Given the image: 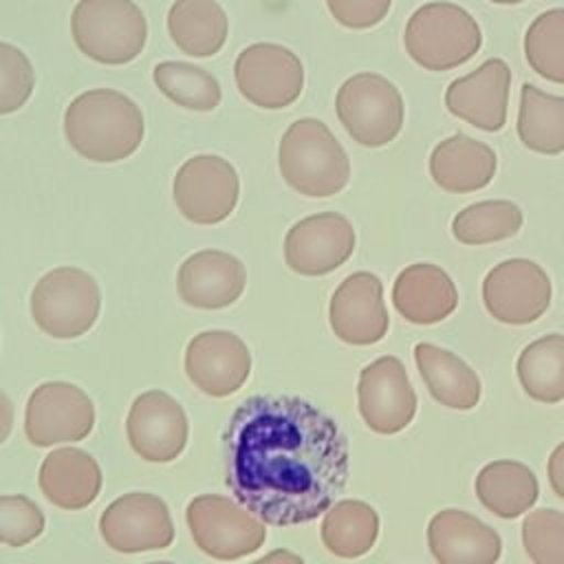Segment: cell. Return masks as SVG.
Returning a JSON list of instances; mask_svg holds the SVG:
<instances>
[{"instance_id": "cb8c5ba5", "label": "cell", "mask_w": 564, "mask_h": 564, "mask_svg": "<svg viewBox=\"0 0 564 564\" xmlns=\"http://www.w3.org/2000/svg\"><path fill=\"white\" fill-rule=\"evenodd\" d=\"M430 174L452 194L482 189L496 174V152L463 132L443 139L430 154Z\"/></svg>"}, {"instance_id": "484cf974", "label": "cell", "mask_w": 564, "mask_h": 564, "mask_svg": "<svg viewBox=\"0 0 564 564\" xmlns=\"http://www.w3.org/2000/svg\"><path fill=\"white\" fill-rule=\"evenodd\" d=\"M167 33L183 53L212 57L227 42L229 20L216 0H176L167 11Z\"/></svg>"}, {"instance_id": "7a4b0ae2", "label": "cell", "mask_w": 564, "mask_h": 564, "mask_svg": "<svg viewBox=\"0 0 564 564\" xmlns=\"http://www.w3.org/2000/svg\"><path fill=\"white\" fill-rule=\"evenodd\" d=\"M143 132L141 108L112 88L86 90L64 112V134L70 148L95 163L130 156L141 145Z\"/></svg>"}, {"instance_id": "e575fe53", "label": "cell", "mask_w": 564, "mask_h": 564, "mask_svg": "<svg viewBox=\"0 0 564 564\" xmlns=\"http://www.w3.org/2000/svg\"><path fill=\"white\" fill-rule=\"evenodd\" d=\"M35 86V73L29 57L13 44L0 42V115L22 108Z\"/></svg>"}, {"instance_id": "f546056e", "label": "cell", "mask_w": 564, "mask_h": 564, "mask_svg": "<svg viewBox=\"0 0 564 564\" xmlns=\"http://www.w3.org/2000/svg\"><path fill=\"white\" fill-rule=\"evenodd\" d=\"M518 379L540 403L564 399V335L551 333L531 341L518 357Z\"/></svg>"}, {"instance_id": "ba28073f", "label": "cell", "mask_w": 564, "mask_h": 564, "mask_svg": "<svg viewBox=\"0 0 564 564\" xmlns=\"http://www.w3.org/2000/svg\"><path fill=\"white\" fill-rule=\"evenodd\" d=\"M187 527L196 546L216 560L256 553L267 538L264 522L225 496H198L187 505Z\"/></svg>"}, {"instance_id": "5b68a950", "label": "cell", "mask_w": 564, "mask_h": 564, "mask_svg": "<svg viewBox=\"0 0 564 564\" xmlns=\"http://www.w3.org/2000/svg\"><path fill=\"white\" fill-rule=\"evenodd\" d=\"M70 33L86 57L119 66L143 51L148 22L132 0H79L70 15Z\"/></svg>"}, {"instance_id": "f1b7e54d", "label": "cell", "mask_w": 564, "mask_h": 564, "mask_svg": "<svg viewBox=\"0 0 564 564\" xmlns=\"http://www.w3.org/2000/svg\"><path fill=\"white\" fill-rule=\"evenodd\" d=\"M518 137L533 152H564V97L544 93L533 84H522Z\"/></svg>"}, {"instance_id": "d6986e66", "label": "cell", "mask_w": 564, "mask_h": 564, "mask_svg": "<svg viewBox=\"0 0 564 564\" xmlns=\"http://www.w3.org/2000/svg\"><path fill=\"white\" fill-rule=\"evenodd\" d=\"M333 333L352 346H370L388 333L383 284L370 271L348 275L333 293L328 306Z\"/></svg>"}, {"instance_id": "4dcf8cb0", "label": "cell", "mask_w": 564, "mask_h": 564, "mask_svg": "<svg viewBox=\"0 0 564 564\" xmlns=\"http://www.w3.org/2000/svg\"><path fill=\"white\" fill-rule=\"evenodd\" d=\"M156 88L176 106H183L187 110L209 112L220 104V84L218 79L187 62H159L152 70Z\"/></svg>"}, {"instance_id": "ab89813d", "label": "cell", "mask_w": 564, "mask_h": 564, "mask_svg": "<svg viewBox=\"0 0 564 564\" xmlns=\"http://www.w3.org/2000/svg\"><path fill=\"white\" fill-rule=\"evenodd\" d=\"M264 562H302V557H297V555H293V553H289V551H275V553H269L267 557H264Z\"/></svg>"}, {"instance_id": "d6a6232c", "label": "cell", "mask_w": 564, "mask_h": 564, "mask_svg": "<svg viewBox=\"0 0 564 564\" xmlns=\"http://www.w3.org/2000/svg\"><path fill=\"white\" fill-rule=\"evenodd\" d=\"M524 55L540 77L564 84V7L533 18L524 33Z\"/></svg>"}, {"instance_id": "603a6c76", "label": "cell", "mask_w": 564, "mask_h": 564, "mask_svg": "<svg viewBox=\"0 0 564 564\" xmlns=\"http://www.w3.org/2000/svg\"><path fill=\"white\" fill-rule=\"evenodd\" d=\"M40 489L59 509H84L101 491V469L88 452L59 447L40 467Z\"/></svg>"}, {"instance_id": "7c38bea8", "label": "cell", "mask_w": 564, "mask_h": 564, "mask_svg": "<svg viewBox=\"0 0 564 564\" xmlns=\"http://www.w3.org/2000/svg\"><path fill=\"white\" fill-rule=\"evenodd\" d=\"M104 542L119 553H143L167 549L174 540V524L167 505L143 491L112 500L99 518Z\"/></svg>"}, {"instance_id": "4fadbf2b", "label": "cell", "mask_w": 564, "mask_h": 564, "mask_svg": "<svg viewBox=\"0 0 564 564\" xmlns=\"http://www.w3.org/2000/svg\"><path fill=\"white\" fill-rule=\"evenodd\" d=\"M485 308L505 324H531L551 302V280L546 271L524 258L496 264L482 282Z\"/></svg>"}, {"instance_id": "836d02e7", "label": "cell", "mask_w": 564, "mask_h": 564, "mask_svg": "<svg viewBox=\"0 0 564 564\" xmlns=\"http://www.w3.org/2000/svg\"><path fill=\"white\" fill-rule=\"evenodd\" d=\"M522 544L538 564H564V513L557 509L531 511L522 522Z\"/></svg>"}, {"instance_id": "2e32d148", "label": "cell", "mask_w": 564, "mask_h": 564, "mask_svg": "<svg viewBox=\"0 0 564 564\" xmlns=\"http://www.w3.org/2000/svg\"><path fill=\"white\" fill-rule=\"evenodd\" d=\"M126 432L132 449L150 463L174 460L187 443V416L163 390H150L134 399Z\"/></svg>"}, {"instance_id": "1f68e13d", "label": "cell", "mask_w": 564, "mask_h": 564, "mask_svg": "<svg viewBox=\"0 0 564 564\" xmlns=\"http://www.w3.org/2000/svg\"><path fill=\"white\" fill-rule=\"evenodd\" d=\"M522 227V212L511 200H482L454 216V238L465 245H487L511 238Z\"/></svg>"}, {"instance_id": "4316f807", "label": "cell", "mask_w": 564, "mask_h": 564, "mask_svg": "<svg viewBox=\"0 0 564 564\" xmlns=\"http://www.w3.org/2000/svg\"><path fill=\"white\" fill-rule=\"evenodd\" d=\"M476 496L494 516L511 520L529 511L538 496L535 474L518 460H494L476 476Z\"/></svg>"}, {"instance_id": "277c9868", "label": "cell", "mask_w": 564, "mask_h": 564, "mask_svg": "<svg viewBox=\"0 0 564 564\" xmlns=\"http://www.w3.org/2000/svg\"><path fill=\"white\" fill-rule=\"evenodd\" d=\"M403 44L412 62L441 73L471 59L482 44V33L474 15L460 4L432 0L408 18Z\"/></svg>"}, {"instance_id": "30bf717a", "label": "cell", "mask_w": 564, "mask_h": 564, "mask_svg": "<svg viewBox=\"0 0 564 564\" xmlns=\"http://www.w3.org/2000/svg\"><path fill=\"white\" fill-rule=\"evenodd\" d=\"M238 194L240 181L234 165L216 154L187 159L174 176V203L196 225L225 220L234 212Z\"/></svg>"}, {"instance_id": "52a82bcc", "label": "cell", "mask_w": 564, "mask_h": 564, "mask_svg": "<svg viewBox=\"0 0 564 564\" xmlns=\"http://www.w3.org/2000/svg\"><path fill=\"white\" fill-rule=\"evenodd\" d=\"M101 293L93 275L75 267L48 271L31 293V315L51 337L73 339L97 322Z\"/></svg>"}, {"instance_id": "d4e9b609", "label": "cell", "mask_w": 564, "mask_h": 564, "mask_svg": "<svg viewBox=\"0 0 564 564\" xmlns=\"http://www.w3.org/2000/svg\"><path fill=\"white\" fill-rule=\"evenodd\" d=\"M414 359L432 399L441 405L471 410L478 403L480 379L458 355L421 341L414 348Z\"/></svg>"}, {"instance_id": "60d3db41", "label": "cell", "mask_w": 564, "mask_h": 564, "mask_svg": "<svg viewBox=\"0 0 564 564\" xmlns=\"http://www.w3.org/2000/svg\"><path fill=\"white\" fill-rule=\"evenodd\" d=\"M489 2H496V4H520L524 0H489Z\"/></svg>"}, {"instance_id": "9c48e42d", "label": "cell", "mask_w": 564, "mask_h": 564, "mask_svg": "<svg viewBox=\"0 0 564 564\" xmlns=\"http://www.w3.org/2000/svg\"><path fill=\"white\" fill-rule=\"evenodd\" d=\"M234 79L240 95L258 108L278 110L291 106L304 88L300 57L273 42H258L242 48L234 64Z\"/></svg>"}, {"instance_id": "6da1fadb", "label": "cell", "mask_w": 564, "mask_h": 564, "mask_svg": "<svg viewBox=\"0 0 564 564\" xmlns=\"http://www.w3.org/2000/svg\"><path fill=\"white\" fill-rule=\"evenodd\" d=\"M227 485L264 524L319 518L348 482V441L333 416L293 394H256L231 414Z\"/></svg>"}, {"instance_id": "ffe728a7", "label": "cell", "mask_w": 564, "mask_h": 564, "mask_svg": "<svg viewBox=\"0 0 564 564\" xmlns=\"http://www.w3.org/2000/svg\"><path fill=\"white\" fill-rule=\"evenodd\" d=\"M176 282L185 304L194 308H225L242 295L247 271L236 256L203 249L181 264Z\"/></svg>"}, {"instance_id": "e0dca14e", "label": "cell", "mask_w": 564, "mask_h": 564, "mask_svg": "<svg viewBox=\"0 0 564 564\" xmlns=\"http://www.w3.org/2000/svg\"><path fill=\"white\" fill-rule=\"evenodd\" d=\"M249 370V348L229 330H205L187 344L185 372L209 397L234 394L247 381Z\"/></svg>"}, {"instance_id": "ac0fdd59", "label": "cell", "mask_w": 564, "mask_h": 564, "mask_svg": "<svg viewBox=\"0 0 564 564\" xmlns=\"http://www.w3.org/2000/svg\"><path fill=\"white\" fill-rule=\"evenodd\" d=\"M511 68L500 57L485 59L476 70L454 79L445 90V108L478 130L496 132L507 121Z\"/></svg>"}, {"instance_id": "44dd1931", "label": "cell", "mask_w": 564, "mask_h": 564, "mask_svg": "<svg viewBox=\"0 0 564 564\" xmlns=\"http://www.w3.org/2000/svg\"><path fill=\"white\" fill-rule=\"evenodd\" d=\"M427 546L438 564H494L500 535L460 509H443L427 524Z\"/></svg>"}, {"instance_id": "8d00e7d4", "label": "cell", "mask_w": 564, "mask_h": 564, "mask_svg": "<svg viewBox=\"0 0 564 564\" xmlns=\"http://www.w3.org/2000/svg\"><path fill=\"white\" fill-rule=\"evenodd\" d=\"M392 0H326L328 13L346 29L377 26L390 11Z\"/></svg>"}, {"instance_id": "74e56055", "label": "cell", "mask_w": 564, "mask_h": 564, "mask_svg": "<svg viewBox=\"0 0 564 564\" xmlns=\"http://www.w3.org/2000/svg\"><path fill=\"white\" fill-rule=\"evenodd\" d=\"M549 482L553 491L564 500V441L553 449L549 458Z\"/></svg>"}, {"instance_id": "83f0119b", "label": "cell", "mask_w": 564, "mask_h": 564, "mask_svg": "<svg viewBox=\"0 0 564 564\" xmlns=\"http://www.w3.org/2000/svg\"><path fill=\"white\" fill-rule=\"evenodd\" d=\"M379 535L377 511L361 500H341L326 509L322 522L324 546L346 560L366 555Z\"/></svg>"}, {"instance_id": "7402d4cb", "label": "cell", "mask_w": 564, "mask_h": 564, "mask_svg": "<svg viewBox=\"0 0 564 564\" xmlns=\"http://www.w3.org/2000/svg\"><path fill=\"white\" fill-rule=\"evenodd\" d=\"M394 308L412 324H436L449 317L458 304L452 278L436 264L405 267L392 289Z\"/></svg>"}, {"instance_id": "5bb4252c", "label": "cell", "mask_w": 564, "mask_h": 564, "mask_svg": "<svg viewBox=\"0 0 564 564\" xmlns=\"http://www.w3.org/2000/svg\"><path fill=\"white\" fill-rule=\"evenodd\" d=\"M357 403L372 432L397 434L405 430L416 414V394L405 366L392 355L368 364L359 375Z\"/></svg>"}, {"instance_id": "f35d334b", "label": "cell", "mask_w": 564, "mask_h": 564, "mask_svg": "<svg viewBox=\"0 0 564 564\" xmlns=\"http://www.w3.org/2000/svg\"><path fill=\"white\" fill-rule=\"evenodd\" d=\"M13 427V403L11 399L0 390V445L7 441Z\"/></svg>"}, {"instance_id": "3957f363", "label": "cell", "mask_w": 564, "mask_h": 564, "mask_svg": "<svg viewBox=\"0 0 564 564\" xmlns=\"http://www.w3.org/2000/svg\"><path fill=\"white\" fill-rule=\"evenodd\" d=\"M280 172L297 194L326 198L346 187L350 161L326 123L304 117L291 123L280 141Z\"/></svg>"}, {"instance_id": "8992f818", "label": "cell", "mask_w": 564, "mask_h": 564, "mask_svg": "<svg viewBox=\"0 0 564 564\" xmlns=\"http://www.w3.org/2000/svg\"><path fill=\"white\" fill-rule=\"evenodd\" d=\"M335 112L357 143L381 148L401 132L403 97L388 77L357 73L337 88Z\"/></svg>"}, {"instance_id": "9a60e30c", "label": "cell", "mask_w": 564, "mask_h": 564, "mask_svg": "<svg viewBox=\"0 0 564 564\" xmlns=\"http://www.w3.org/2000/svg\"><path fill=\"white\" fill-rule=\"evenodd\" d=\"M352 249L355 229L335 212L302 218L284 238V260L300 275H326L339 269Z\"/></svg>"}, {"instance_id": "d590c367", "label": "cell", "mask_w": 564, "mask_h": 564, "mask_svg": "<svg viewBox=\"0 0 564 564\" xmlns=\"http://www.w3.org/2000/svg\"><path fill=\"white\" fill-rule=\"evenodd\" d=\"M44 531V513L26 496H0V542L24 546Z\"/></svg>"}, {"instance_id": "8fae6325", "label": "cell", "mask_w": 564, "mask_h": 564, "mask_svg": "<svg viewBox=\"0 0 564 564\" xmlns=\"http://www.w3.org/2000/svg\"><path fill=\"white\" fill-rule=\"evenodd\" d=\"M95 408L88 394L66 381H46L26 403L24 432L35 447L75 443L90 434Z\"/></svg>"}]
</instances>
